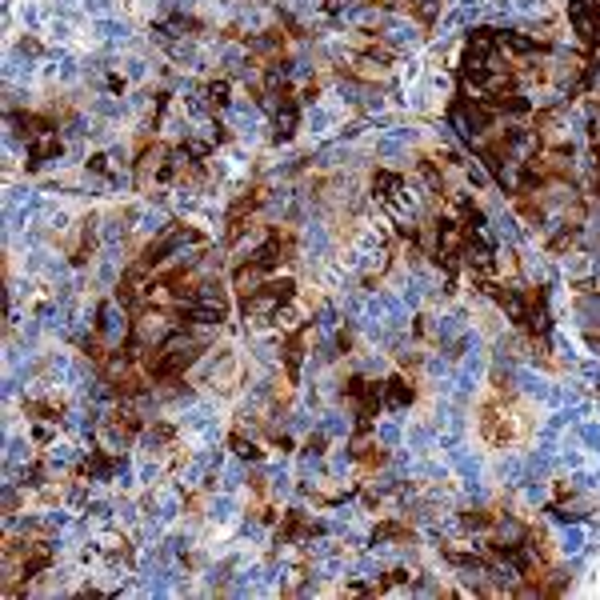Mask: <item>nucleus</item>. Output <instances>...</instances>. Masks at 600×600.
Wrapping results in <instances>:
<instances>
[{"label": "nucleus", "mask_w": 600, "mask_h": 600, "mask_svg": "<svg viewBox=\"0 0 600 600\" xmlns=\"http://www.w3.org/2000/svg\"><path fill=\"white\" fill-rule=\"evenodd\" d=\"M100 336H104V344H109V348H116V344L124 341V336H128V317H124V308H121V300H116V305H100Z\"/></svg>", "instance_id": "1"}, {"label": "nucleus", "mask_w": 600, "mask_h": 600, "mask_svg": "<svg viewBox=\"0 0 600 600\" xmlns=\"http://www.w3.org/2000/svg\"><path fill=\"white\" fill-rule=\"evenodd\" d=\"M412 396H417L412 380H405V376H388V380H384V408L400 412V408L412 405Z\"/></svg>", "instance_id": "2"}, {"label": "nucleus", "mask_w": 600, "mask_h": 600, "mask_svg": "<svg viewBox=\"0 0 600 600\" xmlns=\"http://www.w3.org/2000/svg\"><path fill=\"white\" fill-rule=\"evenodd\" d=\"M380 28H384V40H388V44H412V40H417V28L408 25V20H396V16H384Z\"/></svg>", "instance_id": "3"}, {"label": "nucleus", "mask_w": 600, "mask_h": 600, "mask_svg": "<svg viewBox=\"0 0 600 600\" xmlns=\"http://www.w3.org/2000/svg\"><path fill=\"white\" fill-rule=\"evenodd\" d=\"M501 49L516 52V56H528V52H537V37H520V32H501Z\"/></svg>", "instance_id": "4"}, {"label": "nucleus", "mask_w": 600, "mask_h": 600, "mask_svg": "<svg viewBox=\"0 0 600 600\" xmlns=\"http://www.w3.org/2000/svg\"><path fill=\"white\" fill-rule=\"evenodd\" d=\"M228 444H233V453L240 456V460H260V448L252 441H245V432H233V441Z\"/></svg>", "instance_id": "5"}, {"label": "nucleus", "mask_w": 600, "mask_h": 600, "mask_svg": "<svg viewBox=\"0 0 600 600\" xmlns=\"http://www.w3.org/2000/svg\"><path fill=\"white\" fill-rule=\"evenodd\" d=\"M204 97H209L212 104H224V109H228V100H233L228 97V80H212V85L204 88Z\"/></svg>", "instance_id": "6"}, {"label": "nucleus", "mask_w": 600, "mask_h": 600, "mask_svg": "<svg viewBox=\"0 0 600 600\" xmlns=\"http://www.w3.org/2000/svg\"><path fill=\"white\" fill-rule=\"evenodd\" d=\"M88 4H92L97 13H104V8H109V0H88Z\"/></svg>", "instance_id": "7"}, {"label": "nucleus", "mask_w": 600, "mask_h": 600, "mask_svg": "<svg viewBox=\"0 0 600 600\" xmlns=\"http://www.w3.org/2000/svg\"><path fill=\"white\" fill-rule=\"evenodd\" d=\"M180 4H196V0H180Z\"/></svg>", "instance_id": "8"}]
</instances>
